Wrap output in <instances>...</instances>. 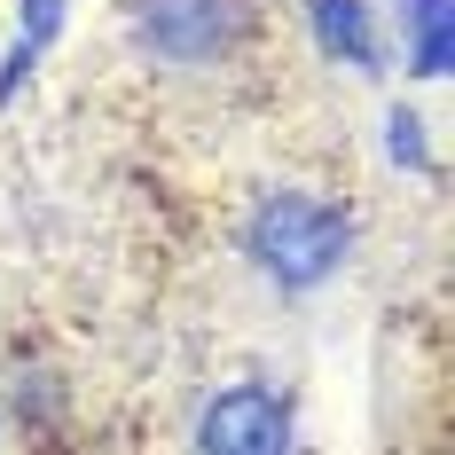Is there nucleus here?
<instances>
[{"label": "nucleus", "mask_w": 455, "mask_h": 455, "mask_svg": "<svg viewBox=\"0 0 455 455\" xmlns=\"http://www.w3.org/2000/svg\"><path fill=\"white\" fill-rule=\"evenodd\" d=\"M307 16H315L322 55H338V63H354V71H377V32H369L362 0H307Z\"/></svg>", "instance_id": "obj_4"}, {"label": "nucleus", "mask_w": 455, "mask_h": 455, "mask_svg": "<svg viewBox=\"0 0 455 455\" xmlns=\"http://www.w3.org/2000/svg\"><path fill=\"white\" fill-rule=\"evenodd\" d=\"M134 40L157 63H220L243 40V0H134Z\"/></svg>", "instance_id": "obj_2"}, {"label": "nucleus", "mask_w": 455, "mask_h": 455, "mask_svg": "<svg viewBox=\"0 0 455 455\" xmlns=\"http://www.w3.org/2000/svg\"><path fill=\"white\" fill-rule=\"evenodd\" d=\"M204 455H291V409L267 385H228L212 409L196 416Z\"/></svg>", "instance_id": "obj_3"}, {"label": "nucleus", "mask_w": 455, "mask_h": 455, "mask_svg": "<svg viewBox=\"0 0 455 455\" xmlns=\"http://www.w3.org/2000/svg\"><path fill=\"white\" fill-rule=\"evenodd\" d=\"M409 16V71L440 79L448 71V0H401Z\"/></svg>", "instance_id": "obj_5"}, {"label": "nucleus", "mask_w": 455, "mask_h": 455, "mask_svg": "<svg viewBox=\"0 0 455 455\" xmlns=\"http://www.w3.org/2000/svg\"><path fill=\"white\" fill-rule=\"evenodd\" d=\"M346 212L338 204H322V196H299V188H275L259 196V212L243 228V251H251V267L283 283V291H315L322 275H338L346 259Z\"/></svg>", "instance_id": "obj_1"}, {"label": "nucleus", "mask_w": 455, "mask_h": 455, "mask_svg": "<svg viewBox=\"0 0 455 455\" xmlns=\"http://www.w3.org/2000/svg\"><path fill=\"white\" fill-rule=\"evenodd\" d=\"M55 8H63V0H24V40H47V32H55Z\"/></svg>", "instance_id": "obj_7"}, {"label": "nucleus", "mask_w": 455, "mask_h": 455, "mask_svg": "<svg viewBox=\"0 0 455 455\" xmlns=\"http://www.w3.org/2000/svg\"><path fill=\"white\" fill-rule=\"evenodd\" d=\"M385 149H393L401 165H424V134H416L409 110H393V118H385Z\"/></svg>", "instance_id": "obj_6"}]
</instances>
